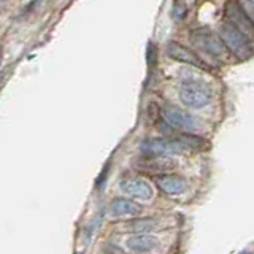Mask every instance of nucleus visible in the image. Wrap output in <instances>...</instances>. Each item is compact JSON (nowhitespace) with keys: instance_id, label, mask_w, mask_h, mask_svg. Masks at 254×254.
Wrapping results in <instances>:
<instances>
[{"instance_id":"obj_14","label":"nucleus","mask_w":254,"mask_h":254,"mask_svg":"<svg viewBox=\"0 0 254 254\" xmlns=\"http://www.w3.org/2000/svg\"><path fill=\"white\" fill-rule=\"evenodd\" d=\"M157 224V219H143V221H137L133 222V229L137 230H146V229H153Z\"/></svg>"},{"instance_id":"obj_10","label":"nucleus","mask_w":254,"mask_h":254,"mask_svg":"<svg viewBox=\"0 0 254 254\" xmlns=\"http://www.w3.org/2000/svg\"><path fill=\"white\" fill-rule=\"evenodd\" d=\"M159 189L169 195H180L188 189V181L178 175H161L156 180Z\"/></svg>"},{"instance_id":"obj_2","label":"nucleus","mask_w":254,"mask_h":254,"mask_svg":"<svg viewBox=\"0 0 254 254\" xmlns=\"http://www.w3.org/2000/svg\"><path fill=\"white\" fill-rule=\"evenodd\" d=\"M211 87L198 79H189L180 87V100L189 108H203L211 102Z\"/></svg>"},{"instance_id":"obj_13","label":"nucleus","mask_w":254,"mask_h":254,"mask_svg":"<svg viewBox=\"0 0 254 254\" xmlns=\"http://www.w3.org/2000/svg\"><path fill=\"white\" fill-rule=\"evenodd\" d=\"M178 140L186 148V151H200L206 146V141L202 137H197V135H181Z\"/></svg>"},{"instance_id":"obj_16","label":"nucleus","mask_w":254,"mask_h":254,"mask_svg":"<svg viewBox=\"0 0 254 254\" xmlns=\"http://www.w3.org/2000/svg\"><path fill=\"white\" fill-rule=\"evenodd\" d=\"M240 254H250V253H246V251H243V253H240Z\"/></svg>"},{"instance_id":"obj_11","label":"nucleus","mask_w":254,"mask_h":254,"mask_svg":"<svg viewBox=\"0 0 254 254\" xmlns=\"http://www.w3.org/2000/svg\"><path fill=\"white\" fill-rule=\"evenodd\" d=\"M141 213L140 206L129 200V198H115L110 203V214L111 218H124V216H137Z\"/></svg>"},{"instance_id":"obj_12","label":"nucleus","mask_w":254,"mask_h":254,"mask_svg":"<svg viewBox=\"0 0 254 254\" xmlns=\"http://www.w3.org/2000/svg\"><path fill=\"white\" fill-rule=\"evenodd\" d=\"M157 246V238L153 235L140 234L133 235L127 240V248L133 253H149Z\"/></svg>"},{"instance_id":"obj_7","label":"nucleus","mask_w":254,"mask_h":254,"mask_svg":"<svg viewBox=\"0 0 254 254\" xmlns=\"http://www.w3.org/2000/svg\"><path fill=\"white\" fill-rule=\"evenodd\" d=\"M119 188L124 194L137 198V200H149L153 197V186L143 178H126L119 183Z\"/></svg>"},{"instance_id":"obj_15","label":"nucleus","mask_w":254,"mask_h":254,"mask_svg":"<svg viewBox=\"0 0 254 254\" xmlns=\"http://www.w3.org/2000/svg\"><path fill=\"white\" fill-rule=\"evenodd\" d=\"M188 10H186V5L185 3H180L177 2L173 5V16H175V19H183L186 16Z\"/></svg>"},{"instance_id":"obj_6","label":"nucleus","mask_w":254,"mask_h":254,"mask_svg":"<svg viewBox=\"0 0 254 254\" xmlns=\"http://www.w3.org/2000/svg\"><path fill=\"white\" fill-rule=\"evenodd\" d=\"M226 14H227L230 24H232L237 30H240L242 34L245 37H248L250 40L254 38V24L248 16V13L245 11V8H242L240 3H237V2L227 3Z\"/></svg>"},{"instance_id":"obj_1","label":"nucleus","mask_w":254,"mask_h":254,"mask_svg":"<svg viewBox=\"0 0 254 254\" xmlns=\"http://www.w3.org/2000/svg\"><path fill=\"white\" fill-rule=\"evenodd\" d=\"M219 38L222 40V43L227 48L229 53H232L237 59L246 61L250 59L254 54V50L251 46V40L248 37H245L240 30H237L230 22L222 24Z\"/></svg>"},{"instance_id":"obj_3","label":"nucleus","mask_w":254,"mask_h":254,"mask_svg":"<svg viewBox=\"0 0 254 254\" xmlns=\"http://www.w3.org/2000/svg\"><path fill=\"white\" fill-rule=\"evenodd\" d=\"M190 40H192V43H194L195 48L202 50L206 54H210L211 58L222 59V61L227 59V56H229L227 48L224 46V43H222V40L216 34H213L210 29H195V30H192V34H190Z\"/></svg>"},{"instance_id":"obj_5","label":"nucleus","mask_w":254,"mask_h":254,"mask_svg":"<svg viewBox=\"0 0 254 254\" xmlns=\"http://www.w3.org/2000/svg\"><path fill=\"white\" fill-rule=\"evenodd\" d=\"M162 116L165 118V121L169 123L172 127H175V129L194 132V130H198L202 127L200 119H197L192 115L185 113V111L177 108V107H164Z\"/></svg>"},{"instance_id":"obj_4","label":"nucleus","mask_w":254,"mask_h":254,"mask_svg":"<svg viewBox=\"0 0 254 254\" xmlns=\"http://www.w3.org/2000/svg\"><path fill=\"white\" fill-rule=\"evenodd\" d=\"M143 157H164L170 153H185L186 148L181 145L180 140H164V138H151L141 143Z\"/></svg>"},{"instance_id":"obj_8","label":"nucleus","mask_w":254,"mask_h":254,"mask_svg":"<svg viewBox=\"0 0 254 254\" xmlns=\"http://www.w3.org/2000/svg\"><path fill=\"white\" fill-rule=\"evenodd\" d=\"M138 170L146 172V173H154V175H167L169 172L175 170L177 162L172 157H143L141 161L135 164Z\"/></svg>"},{"instance_id":"obj_9","label":"nucleus","mask_w":254,"mask_h":254,"mask_svg":"<svg viewBox=\"0 0 254 254\" xmlns=\"http://www.w3.org/2000/svg\"><path fill=\"white\" fill-rule=\"evenodd\" d=\"M167 53H169L172 59L178 61V62H185V64H189V65H194L202 70H210V67L206 65L194 51L188 50V48H185L180 43H175V42L169 43V46H167Z\"/></svg>"}]
</instances>
